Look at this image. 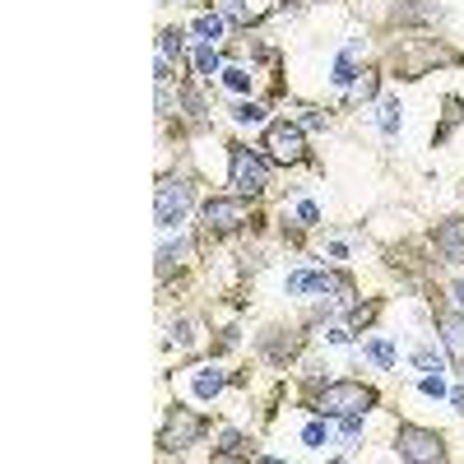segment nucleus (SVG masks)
Masks as SVG:
<instances>
[{"label":"nucleus","mask_w":464,"mask_h":464,"mask_svg":"<svg viewBox=\"0 0 464 464\" xmlns=\"http://www.w3.org/2000/svg\"><path fill=\"white\" fill-rule=\"evenodd\" d=\"M372 404H376V395L362 386V381H334V386H325L321 399H316V409L334 413V418H343V413H367Z\"/></svg>","instance_id":"1"},{"label":"nucleus","mask_w":464,"mask_h":464,"mask_svg":"<svg viewBox=\"0 0 464 464\" xmlns=\"http://www.w3.org/2000/svg\"><path fill=\"white\" fill-rule=\"evenodd\" d=\"M298 219H302V223H321V209H316L311 200H302V204H298Z\"/></svg>","instance_id":"22"},{"label":"nucleus","mask_w":464,"mask_h":464,"mask_svg":"<svg viewBox=\"0 0 464 464\" xmlns=\"http://www.w3.org/2000/svg\"><path fill=\"white\" fill-rule=\"evenodd\" d=\"M223 84H228L232 93H246L251 89V75H246V70H223Z\"/></svg>","instance_id":"19"},{"label":"nucleus","mask_w":464,"mask_h":464,"mask_svg":"<svg viewBox=\"0 0 464 464\" xmlns=\"http://www.w3.org/2000/svg\"><path fill=\"white\" fill-rule=\"evenodd\" d=\"M214 10L223 14V19H232V23H246L251 14H246V0H214Z\"/></svg>","instance_id":"16"},{"label":"nucleus","mask_w":464,"mask_h":464,"mask_svg":"<svg viewBox=\"0 0 464 464\" xmlns=\"http://www.w3.org/2000/svg\"><path fill=\"white\" fill-rule=\"evenodd\" d=\"M251 219V200L246 195H237V200H228V195H219V200H209V204H204V223H209V228H242V223Z\"/></svg>","instance_id":"7"},{"label":"nucleus","mask_w":464,"mask_h":464,"mask_svg":"<svg viewBox=\"0 0 464 464\" xmlns=\"http://www.w3.org/2000/svg\"><path fill=\"white\" fill-rule=\"evenodd\" d=\"M455 298H460V307H464V279H460V283H455Z\"/></svg>","instance_id":"28"},{"label":"nucleus","mask_w":464,"mask_h":464,"mask_svg":"<svg viewBox=\"0 0 464 464\" xmlns=\"http://www.w3.org/2000/svg\"><path fill=\"white\" fill-rule=\"evenodd\" d=\"M232 186L242 195H260L265 190V163L251 149H242V144H232Z\"/></svg>","instance_id":"5"},{"label":"nucleus","mask_w":464,"mask_h":464,"mask_svg":"<svg viewBox=\"0 0 464 464\" xmlns=\"http://www.w3.org/2000/svg\"><path fill=\"white\" fill-rule=\"evenodd\" d=\"M195 70H200V75H219V51H214V47H200V51H195Z\"/></svg>","instance_id":"17"},{"label":"nucleus","mask_w":464,"mask_h":464,"mask_svg":"<svg viewBox=\"0 0 464 464\" xmlns=\"http://www.w3.org/2000/svg\"><path fill=\"white\" fill-rule=\"evenodd\" d=\"M422 395H436V399H441L446 395V381H441V376H422Z\"/></svg>","instance_id":"21"},{"label":"nucleus","mask_w":464,"mask_h":464,"mask_svg":"<svg viewBox=\"0 0 464 464\" xmlns=\"http://www.w3.org/2000/svg\"><path fill=\"white\" fill-rule=\"evenodd\" d=\"M190 28H195V37H204V42H219L223 37V14H200Z\"/></svg>","instance_id":"10"},{"label":"nucleus","mask_w":464,"mask_h":464,"mask_svg":"<svg viewBox=\"0 0 464 464\" xmlns=\"http://www.w3.org/2000/svg\"><path fill=\"white\" fill-rule=\"evenodd\" d=\"M436 251L451 260V265H464V223L460 219H446L436 228Z\"/></svg>","instance_id":"9"},{"label":"nucleus","mask_w":464,"mask_h":464,"mask_svg":"<svg viewBox=\"0 0 464 464\" xmlns=\"http://www.w3.org/2000/svg\"><path fill=\"white\" fill-rule=\"evenodd\" d=\"M302 446L321 451V446H325V422H307V432H302Z\"/></svg>","instance_id":"20"},{"label":"nucleus","mask_w":464,"mask_h":464,"mask_svg":"<svg viewBox=\"0 0 464 464\" xmlns=\"http://www.w3.org/2000/svg\"><path fill=\"white\" fill-rule=\"evenodd\" d=\"M451 404H455V409L464 413V390H451Z\"/></svg>","instance_id":"27"},{"label":"nucleus","mask_w":464,"mask_h":464,"mask_svg":"<svg viewBox=\"0 0 464 464\" xmlns=\"http://www.w3.org/2000/svg\"><path fill=\"white\" fill-rule=\"evenodd\" d=\"M181 255H186V242H177V246L167 242V246H163V269L172 265V260H181Z\"/></svg>","instance_id":"23"},{"label":"nucleus","mask_w":464,"mask_h":464,"mask_svg":"<svg viewBox=\"0 0 464 464\" xmlns=\"http://www.w3.org/2000/svg\"><path fill=\"white\" fill-rule=\"evenodd\" d=\"M190 209V186L186 181H163L158 186V200H154V214H158V228H172L181 223Z\"/></svg>","instance_id":"6"},{"label":"nucleus","mask_w":464,"mask_h":464,"mask_svg":"<svg viewBox=\"0 0 464 464\" xmlns=\"http://www.w3.org/2000/svg\"><path fill=\"white\" fill-rule=\"evenodd\" d=\"M343 432L358 436V432H362V413H343Z\"/></svg>","instance_id":"24"},{"label":"nucleus","mask_w":464,"mask_h":464,"mask_svg":"<svg viewBox=\"0 0 464 464\" xmlns=\"http://www.w3.org/2000/svg\"><path fill=\"white\" fill-rule=\"evenodd\" d=\"M436 330H441V343H446V353H451V362L464 372V316L441 311V316H436Z\"/></svg>","instance_id":"8"},{"label":"nucleus","mask_w":464,"mask_h":464,"mask_svg":"<svg viewBox=\"0 0 464 464\" xmlns=\"http://www.w3.org/2000/svg\"><path fill=\"white\" fill-rule=\"evenodd\" d=\"M367 358H372L376 367H395V343H390V339H372V343H367Z\"/></svg>","instance_id":"13"},{"label":"nucleus","mask_w":464,"mask_h":464,"mask_svg":"<svg viewBox=\"0 0 464 464\" xmlns=\"http://www.w3.org/2000/svg\"><path fill=\"white\" fill-rule=\"evenodd\" d=\"M395 455L399 460H413V464H432V460H446V446H441V436L427 432V427H399Z\"/></svg>","instance_id":"2"},{"label":"nucleus","mask_w":464,"mask_h":464,"mask_svg":"<svg viewBox=\"0 0 464 464\" xmlns=\"http://www.w3.org/2000/svg\"><path fill=\"white\" fill-rule=\"evenodd\" d=\"M158 56L163 61H181V33H172V28L158 33Z\"/></svg>","instance_id":"15"},{"label":"nucleus","mask_w":464,"mask_h":464,"mask_svg":"<svg viewBox=\"0 0 464 464\" xmlns=\"http://www.w3.org/2000/svg\"><path fill=\"white\" fill-rule=\"evenodd\" d=\"M399 111H404V107H399V98H386V102H381V130H386V135H399V126H404V116H399Z\"/></svg>","instance_id":"11"},{"label":"nucleus","mask_w":464,"mask_h":464,"mask_svg":"<svg viewBox=\"0 0 464 464\" xmlns=\"http://www.w3.org/2000/svg\"><path fill=\"white\" fill-rule=\"evenodd\" d=\"M200 436H204V418H195L190 409H172L158 446H163V451H186V446H195Z\"/></svg>","instance_id":"3"},{"label":"nucleus","mask_w":464,"mask_h":464,"mask_svg":"<svg viewBox=\"0 0 464 464\" xmlns=\"http://www.w3.org/2000/svg\"><path fill=\"white\" fill-rule=\"evenodd\" d=\"M232 121H237V126H255V121H265V107H255V102H242V107L232 111Z\"/></svg>","instance_id":"18"},{"label":"nucleus","mask_w":464,"mask_h":464,"mask_svg":"<svg viewBox=\"0 0 464 464\" xmlns=\"http://www.w3.org/2000/svg\"><path fill=\"white\" fill-rule=\"evenodd\" d=\"M190 330H195V325H190V321H181V325H177V330H172V334H177L181 343H190V339H195V334H190Z\"/></svg>","instance_id":"26"},{"label":"nucleus","mask_w":464,"mask_h":464,"mask_svg":"<svg viewBox=\"0 0 464 464\" xmlns=\"http://www.w3.org/2000/svg\"><path fill=\"white\" fill-rule=\"evenodd\" d=\"M353 56H358V42L348 47V51H343L339 61H334V75H330V79L339 84V89H343V84H353V75H358V70H353Z\"/></svg>","instance_id":"12"},{"label":"nucleus","mask_w":464,"mask_h":464,"mask_svg":"<svg viewBox=\"0 0 464 464\" xmlns=\"http://www.w3.org/2000/svg\"><path fill=\"white\" fill-rule=\"evenodd\" d=\"M219 390H223V376H219V372H200V376H195V395H200V399H214Z\"/></svg>","instance_id":"14"},{"label":"nucleus","mask_w":464,"mask_h":464,"mask_svg":"<svg viewBox=\"0 0 464 464\" xmlns=\"http://www.w3.org/2000/svg\"><path fill=\"white\" fill-rule=\"evenodd\" d=\"M265 149L274 163H302V154H307V144H302V130L293 121H274L265 130Z\"/></svg>","instance_id":"4"},{"label":"nucleus","mask_w":464,"mask_h":464,"mask_svg":"<svg viewBox=\"0 0 464 464\" xmlns=\"http://www.w3.org/2000/svg\"><path fill=\"white\" fill-rule=\"evenodd\" d=\"M288 293H307V274H302V269H298V274H288Z\"/></svg>","instance_id":"25"}]
</instances>
